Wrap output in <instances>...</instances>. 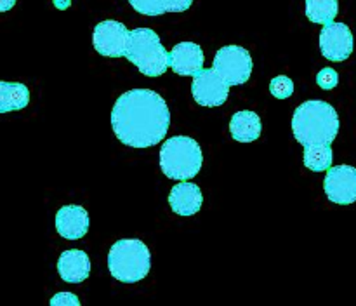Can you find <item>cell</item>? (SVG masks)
<instances>
[{
  "instance_id": "3957f363",
  "label": "cell",
  "mask_w": 356,
  "mask_h": 306,
  "mask_svg": "<svg viewBox=\"0 0 356 306\" xmlns=\"http://www.w3.org/2000/svg\"><path fill=\"white\" fill-rule=\"evenodd\" d=\"M152 268V254L148 245L138 239H122L111 245L108 252V270L111 277L124 284L145 280Z\"/></svg>"
},
{
  "instance_id": "e0dca14e",
  "label": "cell",
  "mask_w": 356,
  "mask_h": 306,
  "mask_svg": "<svg viewBox=\"0 0 356 306\" xmlns=\"http://www.w3.org/2000/svg\"><path fill=\"white\" fill-rule=\"evenodd\" d=\"M30 103V90L19 82H0V113L23 110Z\"/></svg>"
},
{
  "instance_id": "cb8c5ba5",
  "label": "cell",
  "mask_w": 356,
  "mask_h": 306,
  "mask_svg": "<svg viewBox=\"0 0 356 306\" xmlns=\"http://www.w3.org/2000/svg\"><path fill=\"white\" fill-rule=\"evenodd\" d=\"M70 3H72V0H54V6L59 7V9H66Z\"/></svg>"
},
{
  "instance_id": "603a6c76",
  "label": "cell",
  "mask_w": 356,
  "mask_h": 306,
  "mask_svg": "<svg viewBox=\"0 0 356 306\" xmlns=\"http://www.w3.org/2000/svg\"><path fill=\"white\" fill-rule=\"evenodd\" d=\"M16 0H0V13H7L9 9H13Z\"/></svg>"
},
{
  "instance_id": "7c38bea8",
  "label": "cell",
  "mask_w": 356,
  "mask_h": 306,
  "mask_svg": "<svg viewBox=\"0 0 356 306\" xmlns=\"http://www.w3.org/2000/svg\"><path fill=\"white\" fill-rule=\"evenodd\" d=\"M204 51L195 42H181L170 51V70L181 76H195L204 70Z\"/></svg>"
},
{
  "instance_id": "30bf717a",
  "label": "cell",
  "mask_w": 356,
  "mask_h": 306,
  "mask_svg": "<svg viewBox=\"0 0 356 306\" xmlns=\"http://www.w3.org/2000/svg\"><path fill=\"white\" fill-rule=\"evenodd\" d=\"M229 87L232 86L212 68L202 70L198 75L193 76L191 94L200 106L216 108L226 103L229 96Z\"/></svg>"
},
{
  "instance_id": "ba28073f",
  "label": "cell",
  "mask_w": 356,
  "mask_h": 306,
  "mask_svg": "<svg viewBox=\"0 0 356 306\" xmlns=\"http://www.w3.org/2000/svg\"><path fill=\"white\" fill-rule=\"evenodd\" d=\"M318 44L322 56L325 59L334 63L346 61L353 54V31H351V28L346 23L332 21L329 24H323L322 31H320Z\"/></svg>"
},
{
  "instance_id": "7402d4cb",
  "label": "cell",
  "mask_w": 356,
  "mask_h": 306,
  "mask_svg": "<svg viewBox=\"0 0 356 306\" xmlns=\"http://www.w3.org/2000/svg\"><path fill=\"white\" fill-rule=\"evenodd\" d=\"M51 305L52 306H68V305L79 306L80 299L76 298L75 294H72V292H58V294L51 298Z\"/></svg>"
},
{
  "instance_id": "5bb4252c",
  "label": "cell",
  "mask_w": 356,
  "mask_h": 306,
  "mask_svg": "<svg viewBox=\"0 0 356 306\" xmlns=\"http://www.w3.org/2000/svg\"><path fill=\"white\" fill-rule=\"evenodd\" d=\"M58 273L68 284H82L90 275V259L80 249H68L59 256Z\"/></svg>"
},
{
  "instance_id": "ac0fdd59",
  "label": "cell",
  "mask_w": 356,
  "mask_h": 306,
  "mask_svg": "<svg viewBox=\"0 0 356 306\" xmlns=\"http://www.w3.org/2000/svg\"><path fill=\"white\" fill-rule=\"evenodd\" d=\"M306 17L315 24H329L339 14V0H306Z\"/></svg>"
},
{
  "instance_id": "9c48e42d",
  "label": "cell",
  "mask_w": 356,
  "mask_h": 306,
  "mask_svg": "<svg viewBox=\"0 0 356 306\" xmlns=\"http://www.w3.org/2000/svg\"><path fill=\"white\" fill-rule=\"evenodd\" d=\"M323 190L327 198L332 204L350 205L356 202V167L334 166L327 170V176L323 179Z\"/></svg>"
},
{
  "instance_id": "44dd1931",
  "label": "cell",
  "mask_w": 356,
  "mask_h": 306,
  "mask_svg": "<svg viewBox=\"0 0 356 306\" xmlns=\"http://www.w3.org/2000/svg\"><path fill=\"white\" fill-rule=\"evenodd\" d=\"M316 83L325 90L334 89V87H337V83H339V73L332 68L320 70V73L316 75Z\"/></svg>"
},
{
  "instance_id": "277c9868",
  "label": "cell",
  "mask_w": 356,
  "mask_h": 306,
  "mask_svg": "<svg viewBox=\"0 0 356 306\" xmlns=\"http://www.w3.org/2000/svg\"><path fill=\"white\" fill-rule=\"evenodd\" d=\"M202 163L200 145L190 136H172L160 148V169L169 179H193L202 170Z\"/></svg>"
},
{
  "instance_id": "d6986e66",
  "label": "cell",
  "mask_w": 356,
  "mask_h": 306,
  "mask_svg": "<svg viewBox=\"0 0 356 306\" xmlns=\"http://www.w3.org/2000/svg\"><path fill=\"white\" fill-rule=\"evenodd\" d=\"M332 145L308 148L305 150V156H302L305 167L312 170V172H323V170H329L330 167H332Z\"/></svg>"
},
{
  "instance_id": "7a4b0ae2",
  "label": "cell",
  "mask_w": 356,
  "mask_h": 306,
  "mask_svg": "<svg viewBox=\"0 0 356 306\" xmlns=\"http://www.w3.org/2000/svg\"><path fill=\"white\" fill-rule=\"evenodd\" d=\"M292 132L305 150L332 145L339 134V115L327 101L312 99L299 104L292 117Z\"/></svg>"
},
{
  "instance_id": "9a60e30c",
  "label": "cell",
  "mask_w": 356,
  "mask_h": 306,
  "mask_svg": "<svg viewBox=\"0 0 356 306\" xmlns=\"http://www.w3.org/2000/svg\"><path fill=\"white\" fill-rule=\"evenodd\" d=\"M263 132V124L256 111H236L229 120V134L238 143H254Z\"/></svg>"
},
{
  "instance_id": "ffe728a7",
  "label": "cell",
  "mask_w": 356,
  "mask_h": 306,
  "mask_svg": "<svg viewBox=\"0 0 356 306\" xmlns=\"http://www.w3.org/2000/svg\"><path fill=\"white\" fill-rule=\"evenodd\" d=\"M270 92L277 99H287L294 92V82H292V79H289L285 75L275 76L270 82Z\"/></svg>"
},
{
  "instance_id": "6da1fadb",
  "label": "cell",
  "mask_w": 356,
  "mask_h": 306,
  "mask_svg": "<svg viewBox=\"0 0 356 306\" xmlns=\"http://www.w3.org/2000/svg\"><path fill=\"white\" fill-rule=\"evenodd\" d=\"M110 120L122 145L152 148L165 139L170 127V111L165 99L155 90L131 89L115 101Z\"/></svg>"
},
{
  "instance_id": "8fae6325",
  "label": "cell",
  "mask_w": 356,
  "mask_h": 306,
  "mask_svg": "<svg viewBox=\"0 0 356 306\" xmlns=\"http://www.w3.org/2000/svg\"><path fill=\"white\" fill-rule=\"evenodd\" d=\"M89 212L82 205H63L56 212V232L59 233V236L66 240H79L86 236L87 232H89Z\"/></svg>"
},
{
  "instance_id": "5b68a950",
  "label": "cell",
  "mask_w": 356,
  "mask_h": 306,
  "mask_svg": "<svg viewBox=\"0 0 356 306\" xmlns=\"http://www.w3.org/2000/svg\"><path fill=\"white\" fill-rule=\"evenodd\" d=\"M125 58L146 76H160L170 68V52L163 47L159 33L149 28L131 30Z\"/></svg>"
},
{
  "instance_id": "2e32d148",
  "label": "cell",
  "mask_w": 356,
  "mask_h": 306,
  "mask_svg": "<svg viewBox=\"0 0 356 306\" xmlns=\"http://www.w3.org/2000/svg\"><path fill=\"white\" fill-rule=\"evenodd\" d=\"M132 9L143 16H163L169 13H184L193 0H129Z\"/></svg>"
},
{
  "instance_id": "52a82bcc",
  "label": "cell",
  "mask_w": 356,
  "mask_h": 306,
  "mask_svg": "<svg viewBox=\"0 0 356 306\" xmlns=\"http://www.w3.org/2000/svg\"><path fill=\"white\" fill-rule=\"evenodd\" d=\"M131 30L124 23L115 19H104L94 26L92 45L97 54L104 58H125Z\"/></svg>"
},
{
  "instance_id": "4fadbf2b",
  "label": "cell",
  "mask_w": 356,
  "mask_h": 306,
  "mask_svg": "<svg viewBox=\"0 0 356 306\" xmlns=\"http://www.w3.org/2000/svg\"><path fill=\"white\" fill-rule=\"evenodd\" d=\"M202 204H204V195L200 186L190 181H181L172 186L169 193V205L177 216L197 214L202 209Z\"/></svg>"
},
{
  "instance_id": "8992f818",
  "label": "cell",
  "mask_w": 356,
  "mask_h": 306,
  "mask_svg": "<svg viewBox=\"0 0 356 306\" xmlns=\"http://www.w3.org/2000/svg\"><path fill=\"white\" fill-rule=\"evenodd\" d=\"M212 70L221 75L229 86H243L252 75V56L245 47L225 45L216 52Z\"/></svg>"
}]
</instances>
